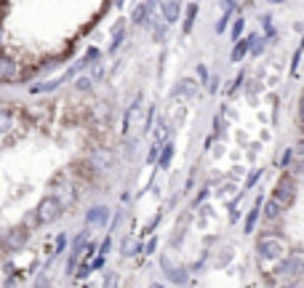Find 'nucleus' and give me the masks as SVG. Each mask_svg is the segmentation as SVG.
<instances>
[{
  "label": "nucleus",
  "mask_w": 304,
  "mask_h": 288,
  "mask_svg": "<svg viewBox=\"0 0 304 288\" xmlns=\"http://www.w3.org/2000/svg\"><path fill=\"white\" fill-rule=\"evenodd\" d=\"M280 211H283V206H280V203L275 200V198H270L267 203H264V208H262V213H264L267 219H278V216H280Z\"/></svg>",
  "instance_id": "nucleus-14"
},
{
  "label": "nucleus",
  "mask_w": 304,
  "mask_h": 288,
  "mask_svg": "<svg viewBox=\"0 0 304 288\" xmlns=\"http://www.w3.org/2000/svg\"><path fill=\"white\" fill-rule=\"evenodd\" d=\"M19 80V67L11 56L0 53V83H16Z\"/></svg>",
  "instance_id": "nucleus-7"
},
{
  "label": "nucleus",
  "mask_w": 304,
  "mask_h": 288,
  "mask_svg": "<svg viewBox=\"0 0 304 288\" xmlns=\"http://www.w3.org/2000/svg\"><path fill=\"white\" fill-rule=\"evenodd\" d=\"M243 78H245V75H237V80L232 83V88H230V94H235V91H237V88L243 86Z\"/></svg>",
  "instance_id": "nucleus-38"
},
{
  "label": "nucleus",
  "mask_w": 304,
  "mask_h": 288,
  "mask_svg": "<svg viewBox=\"0 0 304 288\" xmlns=\"http://www.w3.org/2000/svg\"><path fill=\"white\" fill-rule=\"evenodd\" d=\"M147 16H149V6L141 3V6H136V11H134V16H131V22H134V24H147Z\"/></svg>",
  "instance_id": "nucleus-17"
},
{
  "label": "nucleus",
  "mask_w": 304,
  "mask_h": 288,
  "mask_svg": "<svg viewBox=\"0 0 304 288\" xmlns=\"http://www.w3.org/2000/svg\"><path fill=\"white\" fill-rule=\"evenodd\" d=\"M197 11H200V8H197V3H189V6H187V19H184V35H189V32H192V24H195V19H197Z\"/></svg>",
  "instance_id": "nucleus-16"
},
{
  "label": "nucleus",
  "mask_w": 304,
  "mask_h": 288,
  "mask_svg": "<svg viewBox=\"0 0 304 288\" xmlns=\"http://www.w3.org/2000/svg\"><path fill=\"white\" fill-rule=\"evenodd\" d=\"M272 198L283 206V211L291 208V206H293V200H296V179H293V176H283V179L275 184Z\"/></svg>",
  "instance_id": "nucleus-3"
},
{
  "label": "nucleus",
  "mask_w": 304,
  "mask_h": 288,
  "mask_svg": "<svg viewBox=\"0 0 304 288\" xmlns=\"http://www.w3.org/2000/svg\"><path fill=\"white\" fill-rule=\"evenodd\" d=\"M243 30H245V22L240 19V16H237V19L232 22V40H237L243 35Z\"/></svg>",
  "instance_id": "nucleus-19"
},
{
  "label": "nucleus",
  "mask_w": 304,
  "mask_h": 288,
  "mask_svg": "<svg viewBox=\"0 0 304 288\" xmlns=\"http://www.w3.org/2000/svg\"><path fill=\"white\" fill-rule=\"evenodd\" d=\"M256 254L262 259H280L286 254V240L280 235H259V240H256Z\"/></svg>",
  "instance_id": "nucleus-2"
},
{
  "label": "nucleus",
  "mask_w": 304,
  "mask_h": 288,
  "mask_svg": "<svg viewBox=\"0 0 304 288\" xmlns=\"http://www.w3.org/2000/svg\"><path fill=\"white\" fill-rule=\"evenodd\" d=\"M51 187H54V198L59 200L64 208H70V206L78 203V190H75L72 182H54Z\"/></svg>",
  "instance_id": "nucleus-5"
},
{
  "label": "nucleus",
  "mask_w": 304,
  "mask_h": 288,
  "mask_svg": "<svg viewBox=\"0 0 304 288\" xmlns=\"http://www.w3.org/2000/svg\"><path fill=\"white\" fill-rule=\"evenodd\" d=\"M27 240H30V229L27 227H11L3 235V246H6V251H22L27 246Z\"/></svg>",
  "instance_id": "nucleus-6"
},
{
  "label": "nucleus",
  "mask_w": 304,
  "mask_h": 288,
  "mask_svg": "<svg viewBox=\"0 0 304 288\" xmlns=\"http://www.w3.org/2000/svg\"><path fill=\"white\" fill-rule=\"evenodd\" d=\"M299 120L304 123V96H301V101H299Z\"/></svg>",
  "instance_id": "nucleus-42"
},
{
  "label": "nucleus",
  "mask_w": 304,
  "mask_h": 288,
  "mask_svg": "<svg viewBox=\"0 0 304 288\" xmlns=\"http://www.w3.org/2000/svg\"><path fill=\"white\" fill-rule=\"evenodd\" d=\"M37 285H48L51 280H48V275H40V277H37V280H35Z\"/></svg>",
  "instance_id": "nucleus-41"
},
{
  "label": "nucleus",
  "mask_w": 304,
  "mask_h": 288,
  "mask_svg": "<svg viewBox=\"0 0 304 288\" xmlns=\"http://www.w3.org/2000/svg\"><path fill=\"white\" fill-rule=\"evenodd\" d=\"M134 251H136V243L131 238H126V240H123V256H131Z\"/></svg>",
  "instance_id": "nucleus-27"
},
{
  "label": "nucleus",
  "mask_w": 304,
  "mask_h": 288,
  "mask_svg": "<svg viewBox=\"0 0 304 288\" xmlns=\"http://www.w3.org/2000/svg\"><path fill=\"white\" fill-rule=\"evenodd\" d=\"M291 160H293V150H286V152L278 157V165H280V168H288Z\"/></svg>",
  "instance_id": "nucleus-24"
},
{
  "label": "nucleus",
  "mask_w": 304,
  "mask_h": 288,
  "mask_svg": "<svg viewBox=\"0 0 304 288\" xmlns=\"http://www.w3.org/2000/svg\"><path fill=\"white\" fill-rule=\"evenodd\" d=\"M259 176H262V171H254V174L248 176V182H245V190H251V187H254V184H256V182H259Z\"/></svg>",
  "instance_id": "nucleus-31"
},
{
  "label": "nucleus",
  "mask_w": 304,
  "mask_h": 288,
  "mask_svg": "<svg viewBox=\"0 0 304 288\" xmlns=\"http://www.w3.org/2000/svg\"><path fill=\"white\" fill-rule=\"evenodd\" d=\"M155 246H158V240L152 238V240H147V246H144V251H147V254H152V251H155Z\"/></svg>",
  "instance_id": "nucleus-40"
},
{
  "label": "nucleus",
  "mask_w": 304,
  "mask_h": 288,
  "mask_svg": "<svg viewBox=\"0 0 304 288\" xmlns=\"http://www.w3.org/2000/svg\"><path fill=\"white\" fill-rule=\"evenodd\" d=\"M147 160H149V163H158V144H152V150H149V155H147Z\"/></svg>",
  "instance_id": "nucleus-36"
},
{
  "label": "nucleus",
  "mask_w": 304,
  "mask_h": 288,
  "mask_svg": "<svg viewBox=\"0 0 304 288\" xmlns=\"http://www.w3.org/2000/svg\"><path fill=\"white\" fill-rule=\"evenodd\" d=\"M251 53H254V56H259V53L264 51V40L262 38H251V48H248Z\"/></svg>",
  "instance_id": "nucleus-25"
},
{
  "label": "nucleus",
  "mask_w": 304,
  "mask_h": 288,
  "mask_svg": "<svg viewBox=\"0 0 304 288\" xmlns=\"http://www.w3.org/2000/svg\"><path fill=\"white\" fill-rule=\"evenodd\" d=\"M3 251H6V246H3V235H0V256H3Z\"/></svg>",
  "instance_id": "nucleus-44"
},
{
  "label": "nucleus",
  "mask_w": 304,
  "mask_h": 288,
  "mask_svg": "<svg viewBox=\"0 0 304 288\" xmlns=\"http://www.w3.org/2000/svg\"><path fill=\"white\" fill-rule=\"evenodd\" d=\"M8 126H11V112H8V109H0V134H3Z\"/></svg>",
  "instance_id": "nucleus-26"
},
{
  "label": "nucleus",
  "mask_w": 304,
  "mask_h": 288,
  "mask_svg": "<svg viewBox=\"0 0 304 288\" xmlns=\"http://www.w3.org/2000/svg\"><path fill=\"white\" fill-rule=\"evenodd\" d=\"M208 94H216V91H219V86H222V78L219 75H208Z\"/></svg>",
  "instance_id": "nucleus-20"
},
{
  "label": "nucleus",
  "mask_w": 304,
  "mask_h": 288,
  "mask_svg": "<svg viewBox=\"0 0 304 288\" xmlns=\"http://www.w3.org/2000/svg\"><path fill=\"white\" fill-rule=\"evenodd\" d=\"M197 80H208V70L203 64H197Z\"/></svg>",
  "instance_id": "nucleus-37"
},
{
  "label": "nucleus",
  "mask_w": 304,
  "mask_h": 288,
  "mask_svg": "<svg viewBox=\"0 0 304 288\" xmlns=\"http://www.w3.org/2000/svg\"><path fill=\"white\" fill-rule=\"evenodd\" d=\"M91 86H93V80H91L88 75H83V78L78 80V91H88Z\"/></svg>",
  "instance_id": "nucleus-28"
},
{
  "label": "nucleus",
  "mask_w": 304,
  "mask_h": 288,
  "mask_svg": "<svg viewBox=\"0 0 304 288\" xmlns=\"http://www.w3.org/2000/svg\"><path fill=\"white\" fill-rule=\"evenodd\" d=\"M166 136H168V126H166V120H160L158 128H155V144H163Z\"/></svg>",
  "instance_id": "nucleus-18"
},
{
  "label": "nucleus",
  "mask_w": 304,
  "mask_h": 288,
  "mask_svg": "<svg viewBox=\"0 0 304 288\" xmlns=\"http://www.w3.org/2000/svg\"><path fill=\"white\" fill-rule=\"evenodd\" d=\"M3 16H6V3L0 6V19H3Z\"/></svg>",
  "instance_id": "nucleus-45"
},
{
  "label": "nucleus",
  "mask_w": 304,
  "mask_h": 288,
  "mask_svg": "<svg viewBox=\"0 0 304 288\" xmlns=\"http://www.w3.org/2000/svg\"><path fill=\"white\" fill-rule=\"evenodd\" d=\"M304 56V48H296V53H293V62H291V75H299V62Z\"/></svg>",
  "instance_id": "nucleus-23"
},
{
  "label": "nucleus",
  "mask_w": 304,
  "mask_h": 288,
  "mask_svg": "<svg viewBox=\"0 0 304 288\" xmlns=\"http://www.w3.org/2000/svg\"><path fill=\"white\" fill-rule=\"evenodd\" d=\"M64 246H67V235H59V238H56V254L64 251Z\"/></svg>",
  "instance_id": "nucleus-34"
},
{
  "label": "nucleus",
  "mask_w": 304,
  "mask_h": 288,
  "mask_svg": "<svg viewBox=\"0 0 304 288\" xmlns=\"http://www.w3.org/2000/svg\"><path fill=\"white\" fill-rule=\"evenodd\" d=\"M107 219H110L107 206H93V208H88V213H85V221H88V224H104Z\"/></svg>",
  "instance_id": "nucleus-10"
},
{
  "label": "nucleus",
  "mask_w": 304,
  "mask_h": 288,
  "mask_svg": "<svg viewBox=\"0 0 304 288\" xmlns=\"http://www.w3.org/2000/svg\"><path fill=\"white\" fill-rule=\"evenodd\" d=\"M237 3H240V0H222V8H224V11H235V8H237Z\"/></svg>",
  "instance_id": "nucleus-30"
},
{
  "label": "nucleus",
  "mask_w": 304,
  "mask_h": 288,
  "mask_svg": "<svg viewBox=\"0 0 304 288\" xmlns=\"http://www.w3.org/2000/svg\"><path fill=\"white\" fill-rule=\"evenodd\" d=\"M88 78H91L93 83H102V80H104V67H102V64H93V70L88 72Z\"/></svg>",
  "instance_id": "nucleus-21"
},
{
  "label": "nucleus",
  "mask_w": 304,
  "mask_h": 288,
  "mask_svg": "<svg viewBox=\"0 0 304 288\" xmlns=\"http://www.w3.org/2000/svg\"><path fill=\"white\" fill-rule=\"evenodd\" d=\"M62 211H64V206L54 198V195H48V198H43L40 203H37V208H35V221H37L40 227H48V224H54V221L62 216Z\"/></svg>",
  "instance_id": "nucleus-1"
},
{
  "label": "nucleus",
  "mask_w": 304,
  "mask_h": 288,
  "mask_svg": "<svg viewBox=\"0 0 304 288\" xmlns=\"http://www.w3.org/2000/svg\"><path fill=\"white\" fill-rule=\"evenodd\" d=\"M270 3H283V0H270Z\"/></svg>",
  "instance_id": "nucleus-48"
},
{
  "label": "nucleus",
  "mask_w": 304,
  "mask_h": 288,
  "mask_svg": "<svg viewBox=\"0 0 304 288\" xmlns=\"http://www.w3.org/2000/svg\"><path fill=\"white\" fill-rule=\"evenodd\" d=\"M259 213H262V200H256V206L248 211V216H245V227H243V232H245V235H251V232L256 229V221H259Z\"/></svg>",
  "instance_id": "nucleus-13"
},
{
  "label": "nucleus",
  "mask_w": 304,
  "mask_h": 288,
  "mask_svg": "<svg viewBox=\"0 0 304 288\" xmlns=\"http://www.w3.org/2000/svg\"><path fill=\"white\" fill-rule=\"evenodd\" d=\"M110 248H112V240L107 238V240H104V243H102V248H99V254H107Z\"/></svg>",
  "instance_id": "nucleus-39"
},
{
  "label": "nucleus",
  "mask_w": 304,
  "mask_h": 288,
  "mask_svg": "<svg viewBox=\"0 0 304 288\" xmlns=\"http://www.w3.org/2000/svg\"><path fill=\"white\" fill-rule=\"evenodd\" d=\"M174 96H187V99H195V96H197V86H195V80H192V78L179 80L176 86H174Z\"/></svg>",
  "instance_id": "nucleus-8"
},
{
  "label": "nucleus",
  "mask_w": 304,
  "mask_h": 288,
  "mask_svg": "<svg viewBox=\"0 0 304 288\" xmlns=\"http://www.w3.org/2000/svg\"><path fill=\"white\" fill-rule=\"evenodd\" d=\"M155 3H158V0H147V6H149V8H152V6H155Z\"/></svg>",
  "instance_id": "nucleus-46"
},
{
  "label": "nucleus",
  "mask_w": 304,
  "mask_h": 288,
  "mask_svg": "<svg viewBox=\"0 0 304 288\" xmlns=\"http://www.w3.org/2000/svg\"><path fill=\"white\" fill-rule=\"evenodd\" d=\"M163 267H166V275H168L171 283H187V272L182 267H171V262L166 256H163Z\"/></svg>",
  "instance_id": "nucleus-11"
},
{
  "label": "nucleus",
  "mask_w": 304,
  "mask_h": 288,
  "mask_svg": "<svg viewBox=\"0 0 304 288\" xmlns=\"http://www.w3.org/2000/svg\"><path fill=\"white\" fill-rule=\"evenodd\" d=\"M275 272L280 277H301L304 275V259L301 256H286L280 259L278 267H275Z\"/></svg>",
  "instance_id": "nucleus-4"
},
{
  "label": "nucleus",
  "mask_w": 304,
  "mask_h": 288,
  "mask_svg": "<svg viewBox=\"0 0 304 288\" xmlns=\"http://www.w3.org/2000/svg\"><path fill=\"white\" fill-rule=\"evenodd\" d=\"M179 16H182V3L179 0H163V19L168 24L179 22Z\"/></svg>",
  "instance_id": "nucleus-9"
},
{
  "label": "nucleus",
  "mask_w": 304,
  "mask_h": 288,
  "mask_svg": "<svg viewBox=\"0 0 304 288\" xmlns=\"http://www.w3.org/2000/svg\"><path fill=\"white\" fill-rule=\"evenodd\" d=\"M296 152L304 155V139H299V144H296Z\"/></svg>",
  "instance_id": "nucleus-43"
},
{
  "label": "nucleus",
  "mask_w": 304,
  "mask_h": 288,
  "mask_svg": "<svg viewBox=\"0 0 304 288\" xmlns=\"http://www.w3.org/2000/svg\"><path fill=\"white\" fill-rule=\"evenodd\" d=\"M248 48H251V38H243V40H235V45H232V53H230V59L237 64L240 59H245V53H248Z\"/></svg>",
  "instance_id": "nucleus-12"
},
{
  "label": "nucleus",
  "mask_w": 304,
  "mask_h": 288,
  "mask_svg": "<svg viewBox=\"0 0 304 288\" xmlns=\"http://www.w3.org/2000/svg\"><path fill=\"white\" fill-rule=\"evenodd\" d=\"M83 62H85V67H88V64H96L99 62V48H88V51H85V56H83Z\"/></svg>",
  "instance_id": "nucleus-22"
},
{
  "label": "nucleus",
  "mask_w": 304,
  "mask_h": 288,
  "mask_svg": "<svg viewBox=\"0 0 304 288\" xmlns=\"http://www.w3.org/2000/svg\"><path fill=\"white\" fill-rule=\"evenodd\" d=\"M293 174H296V176H304V155H299L296 165H293Z\"/></svg>",
  "instance_id": "nucleus-32"
},
{
  "label": "nucleus",
  "mask_w": 304,
  "mask_h": 288,
  "mask_svg": "<svg viewBox=\"0 0 304 288\" xmlns=\"http://www.w3.org/2000/svg\"><path fill=\"white\" fill-rule=\"evenodd\" d=\"M102 267H104V254H99V256L91 262V269H102Z\"/></svg>",
  "instance_id": "nucleus-35"
},
{
  "label": "nucleus",
  "mask_w": 304,
  "mask_h": 288,
  "mask_svg": "<svg viewBox=\"0 0 304 288\" xmlns=\"http://www.w3.org/2000/svg\"><path fill=\"white\" fill-rule=\"evenodd\" d=\"M88 272H91V264H88V259H85V262L80 264V269H78V277H85Z\"/></svg>",
  "instance_id": "nucleus-33"
},
{
  "label": "nucleus",
  "mask_w": 304,
  "mask_h": 288,
  "mask_svg": "<svg viewBox=\"0 0 304 288\" xmlns=\"http://www.w3.org/2000/svg\"><path fill=\"white\" fill-rule=\"evenodd\" d=\"M112 3H115V6H123V0H112Z\"/></svg>",
  "instance_id": "nucleus-47"
},
{
  "label": "nucleus",
  "mask_w": 304,
  "mask_h": 288,
  "mask_svg": "<svg viewBox=\"0 0 304 288\" xmlns=\"http://www.w3.org/2000/svg\"><path fill=\"white\" fill-rule=\"evenodd\" d=\"M174 160V144H163V152L158 155V168H168Z\"/></svg>",
  "instance_id": "nucleus-15"
},
{
  "label": "nucleus",
  "mask_w": 304,
  "mask_h": 288,
  "mask_svg": "<svg viewBox=\"0 0 304 288\" xmlns=\"http://www.w3.org/2000/svg\"><path fill=\"white\" fill-rule=\"evenodd\" d=\"M227 22H230V11H227V14L222 16V19L216 22V32H224V30H227Z\"/></svg>",
  "instance_id": "nucleus-29"
}]
</instances>
